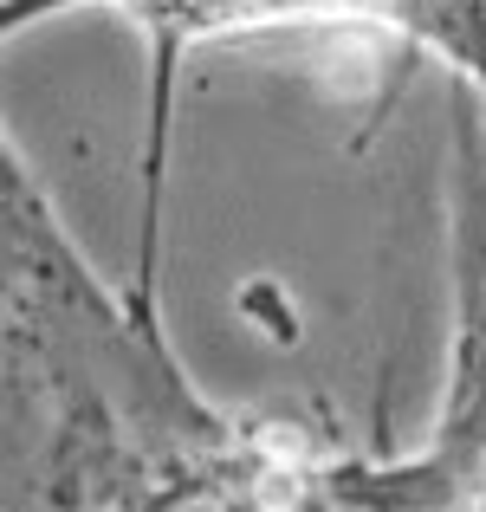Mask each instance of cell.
I'll return each mask as SVG.
<instances>
[{"instance_id": "obj_1", "label": "cell", "mask_w": 486, "mask_h": 512, "mask_svg": "<svg viewBox=\"0 0 486 512\" xmlns=\"http://www.w3.org/2000/svg\"><path fill=\"white\" fill-rule=\"evenodd\" d=\"M7 292V512L247 506L305 441L208 409L175 370L156 305L111 299L65 240L39 182L0 143Z\"/></svg>"}, {"instance_id": "obj_2", "label": "cell", "mask_w": 486, "mask_h": 512, "mask_svg": "<svg viewBox=\"0 0 486 512\" xmlns=\"http://www.w3.org/2000/svg\"><path fill=\"white\" fill-rule=\"evenodd\" d=\"M78 7V0H7L0 26H26L39 13ZM156 39V85H150V150H143V260H137V305H156V247H162V182H169V111L182 52L208 33H247L279 20H376L409 33L415 46L441 52L454 72L486 98V0H117Z\"/></svg>"}]
</instances>
